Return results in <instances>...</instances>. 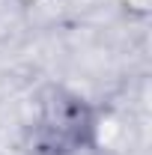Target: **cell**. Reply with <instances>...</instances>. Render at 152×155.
<instances>
[{
    "label": "cell",
    "mask_w": 152,
    "mask_h": 155,
    "mask_svg": "<svg viewBox=\"0 0 152 155\" xmlns=\"http://www.w3.org/2000/svg\"><path fill=\"white\" fill-rule=\"evenodd\" d=\"M128 21H146L152 15V0H116Z\"/></svg>",
    "instance_id": "cell-2"
},
{
    "label": "cell",
    "mask_w": 152,
    "mask_h": 155,
    "mask_svg": "<svg viewBox=\"0 0 152 155\" xmlns=\"http://www.w3.org/2000/svg\"><path fill=\"white\" fill-rule=\"evenodd\" d=\"M12 3H18V6H24V9H27V6H39L42 0H12Z\"/></svg>",
    "instance_id": "cell-3"
},
{
    "label": "cell",
    "mask_w": 152,
    "mask_h": 155,
    "mask_svg": "<svg viewBox=\"0 0 152 155\" xmlns=\"http://www.w3.org/2000/svg\"><path fill=\"white\" fill-rule=\"evenodd\" d=\"M98 137V114L87 98L66 90L51 87L39 98L30 143L36 155H78L95 146Z\"/></svg>",
    "instance_id": "cell-1"
}]
</instances>
